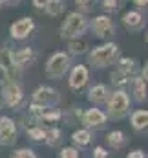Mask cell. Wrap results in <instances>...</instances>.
<instances>
[{
	"label": "cell",
	"instance_id": "1",
	"mask_svg": "<svg viewBox=\"0 0 148 158\" xmlns=\"http://www.w3.org/2000/svg\"><path fill=\"white\" fill-rule=\"evenodd\" d=\"M117 53H119L117 44L106 42V44L97 46L95 50H92V53H90V63H92L93 66H97V68H104V66L111 64V63L117 59Z\"/></svg>",
	"mask_w": 148,
	"mask_h": 158
},
{
	"label": "cell",
	"instance_id": "2",
	"mask_svg": "<svg viewBox=\"0 0 148 158\" xmlns=\"http://www.w3.org/2000/svg\"><path fill=\"white\" fill-rule=\"evenodd\" d=\"M86 31V19L80 15V13H70L66 17V20L62 22V28H60V35L62 39H77L80 37L82 33Z\"/></svg>",
	"mask_w": 148,
	"mask_h": 158
},
{
	"label": "cell",
	"instance_id": "3",
	"mask_svg": "<svg viewBox=\"0 0 148 158\" xmlns=\"http://www.w3.org/2000/svg\"><path fill=\"white\" fill-rule=\"evenodd\" d=\"M68 68H70V57L62 52H57L49 57V61L46 64V74L51 79H59L68 72Z\"/></svg>",
	"mask_w": 148,
	"mask_h": 158
},
{
	"label": "cell",
	"instance_id": "4",
	"mask_svg": "<svg viewBox=\"0 0 148 158\" xmlns=\"http://www.w3.org/2000/svg\"><path fill=\"white\" fill-rule=\"evenodd\" d=\"M128 109H130V99H128L126 92H123V90L113 92L110 101H108V110H110L111 118H124Z\"/></svg>",
	"mask_w": 148,
	"mask_h": 158
},
{
	"label": "cell",
	"instance_id": "5",
	"mask_svg": "<svg viewBox=\"0 0 148 158\" xmlns=\"http://www.w3.org/2000/svg\"><path fill=\"white\" fill-rule=\"evenodd\" d=\"M0 70L6 74V77L11 79V81H15L18 77V74H20V68L15 64L13 55H11V52L7 48H0Z\"/></svg>",
	"mask_w": 148,
	"mask_h": 158
},
{
	"label": "cell",
	"instance_id": "6",
	"mask_svg": "<svg viewBox=\"0 0 148 158\" xmlns=\"http://www.w3.org/2000/svg\"><path fill=\"white\" fill-rule=\"evenodd\" d=\"M92 30L95 33V37H101V39H110L113 35V20L106 15H99L93 19L92 22Z\"/></svg>",
	"mask_w": 148,
	"mask_h": 158
},
{
	"label": "cell",
	"instance_id": "7",
	"mask_svg": "<svg viewBox=\"0 0 148 158\" xmlns=\"http://www.w3.org/2000/svg\"><path fill=\"white\" fill-rule=\"evenodd\" d=\"M33 101L42 107H51L59 101V92L53 90L51 86H38L33 92Z\"/></svg>",
	"mask_w": 148,
	"mask_h": 158
},
{
	"label": "cell",
	"instance_id": "8",
	"mask_svg": "<svg viewBox=\"0 0 148 158\" xmlns=\"http://www.w3.org/2000/svg\"><path fill=\"white\" fill-rule=\"evenodd\" d=\"M17 142V127L15 121L9 118H0V143L13 145Z\"/></svg>",
	"mask_w": 148,
	"mask_h": 158
},
{
	"label": "cell",
	"instance_id": "9",
	"mask_svg": "<svg viewBox=\"0 0 148 158\" xmlns=\"http://www.w3.org/2000/svg\"><path fill=\"white\" fill-rule=\"evenodd\" d=\"M33 28H35L33 20H31L29 17H24V19L17 20L15 24H11L9 33H11V37H13V39H26V37L33 31Z\"/></svg>",
	"mask_w": 148,
	"mask_h": 158
},
{
	"label": "cell",
	"instance_id": "10",
	"mask_svg": "<svg viewBox=\"0 0 148 158\" xmlns=\"http://www.w3.org/2000/svg\"><path fill=\"white\" fill-rule=\"evenodd\" d=\"M2 96H4V101L9 105V107H17L20 101H22V88L15 83V81H9L4 90H2Z\"/></svg>",
	"mask_w": 148,
	"mask_h": 158
},
{
	"label": "cell",
	"instance_id": "11",
	"mask_svg": "<svg viewBox=\"0 0 148 158\" xmlns=\"http://www.w3.org/2000/svg\"><path fill=\"white\" fill-rule=\"evenodd\" d=\"M86 83H88V68L84 64H77L70 76V86L75 90H80Z\"/></svg>",
	"mask_w": 148,
	"mask_h": 158
},
{
	"label": "cell",
	"instance_id": "12",
	"mask_svg": "<svg viewBox=\"0 0 148 158\" xmlns=\"http://www.w3.org/2000/svg\"><path fill=\"white\" fill-rule=\"evenodd\" d=\"M82 121L88 125V127H103L106 123V114L99 109H90L84 112L82 116Z\"/></svg>",
	"mask_w": 148,
	"mask_h": 158
},
{
	"label": "cell",
	"instance_id": "13",
	"mask_svg": "<svg viewBox=\"0 0 148 158\" xmlns=\"http://www.w3.org/2000/svg\"><path fill=\"white\" fill-rule=\"evenodd\" d=\"M11 55H13V61H15V64L18 68L20 66H26V64H31L35 61V52L31 48H20V50H17Z\"/></svg>",
	"mask_w": 148,
	"mask_h": 158
},
{
	"label": "cell",
	"instance_id": "14",
	"mask_svg": "<svg viewBox=\"0 0 148 158\" xmlns=\"http://www.w3.org/2000/svg\"><path fill=\"white\" fill-rule=\"evenodd\" d=\"M123 20H124V26L130 28V30H139V28H143V24H145V19H143L141 13H137V11H128Z\"/></svg>",
	"mask_w": 148,
	"mask_h": 158
},
{
	"label": "cell",
	"instance_id": "15",
	"mask_svg": "<svg viewBox=\"0 0 148 158\" xmlns=\"http://www.w3.org/2000/svg\"><path fill=\"white\" fill-rule=\"evenodd\" d=\"M106 96H108V88L104 86V85H95L92 90H90V101L92 103H103L104 99H106Z\"/></svg>",
	"mask_w": 148,
	"mask_h": 158
},
{
	"label": "cell",
	"instance_id": "16",
	"mask_svg": "<svg viewBox=\"0 0 148 158\" xmlns=\"http://www.w3.org/2000/svg\"><path fill=\"white\" fill-rule=\"evenodd\" d=\"M132 125L137 131H143L148 127V110H137L132 114Z\"/></svg>",
	"mask_w": 148,
	"mask_h": 158
},
{
	"label": "cell",
	"instance_id": "17",
	"mask_svg": "<svg viewBox=\"0 0 148 158\" xmlns=\"http://www.w3.org/2000/svg\"><path fill=\"white\" fill-rule=\"evenodd\" d=\"M132 86H134L135 99H137V101H145V99H146V81L143 77H135L134 83H132Z\"/></svg>",
	"mask_w": 148,
	"mask_h": 158
},
{
	"label": "cell",
	"instance_id": "18",
	"mask_svg": "<svg viewBox=\"0 0 148 158\" xmlns=\"http://www.w3.org/2000/svg\"><path fill=\"white\" fill-rule=\"evenodd\" d=\"M64 7H66V2H64V0H49L44 9H46L48 15L57 17V15H60V13L64 11Z\"/></svg>",
	"mask_w": 148,
	"mask_h": 158
},
{
	"label": "cell",
	"instance_id": "19",
	"mask_svg": "<svg viewBox=\"0 0 148 158\" xmlns=\"http://www.w3.org/2000/svg\"><path fill=\"white\" fill-rule=\"evenodd\" d=\"M68 50H70L73 55H82V53H86V50H88V44H86L84 40L72 39L70 42H68Z\"/></svg>",
	"mask_w": 148,
	"mask_h": 158
},
{
	"label": "cell",
	"instance_id": "20",
	"mask_svg": "<svg viewBox=\"0 0 148 158\" xmlns=\"http://www.w3.org/2000/svg\"><path fill=\"white\" fill-rule=\"evenodd\" d=\"M135 70H137V66H135V61H134V59H121V61H119V72L126 74L128 77H130V74H134Z\"/></svg>",
	"mask_w": 148,
	"mask_h": 158
},
{
	"label": "cell",
	"instance_id": "21",
	"mask_svg": "<svg viewBox=\"0 0 148 158\" xmlns=\"http://www.w3.org/2000/svg\"><path fill=\"white\" fill-rule=\"evenodd\" d=\"M108 143H110L111 147H115V149H119V147H123V143H124V134L121 132V131H113L108 134Z\"/></svg>",
	"mask_w": 148,
	"mask_h": 158
},
{
	"label": "cell",
	"instance_id": "22",
	"mask_svg": "<svg viewBox=\"0 0 148 158\" xmlns=\"http://www.w3.org/2000/svg\"><path fill=\"white\" fill-rule=\"evenodd\" d=\"M73 142L77 145H88V143L92 142V134H90L86 129L77 131V132H73Z\"/></svg>",
	"mask_w": 148,
	"mask_h": 158
},
{
	"label": "cell",
	"instance_id": "23",
	"mask_svg": "<svg viewBox=\"0 0 148 158\" xmlns=\"http://www.w3.org/2000/svg\"><path fill=\"white\" fill-rule=\"evenodd\" d=\"M44 142H46L48 145H57V143L60 142V131L55 129V127L48 129V131H46V138H44Z\"/></svg>",
	"mask_w": 148,
	"mask_h": 158
},
{
	"label": "cell",
	"instance_id": "24",
	"mask_svg": "<svg viewBox=\"0 0 148 158\" xmlns=\"http://www.w3.org/2000/svg\"><path fill=\"white\" fill-rule=\"evenodd\" d=\"M28 134H29V138L35 140V142H44V138H46V131H42L40 127H31V129H28Z\"/></svg>",
	"mask_w": 148,
	"mask_h": 158
},
{
	"label": "cell",
	"instance_id": "25",
	"mask_svg": "<svg viewBox=\"0 0 148 158\" xmlns=\"http://www.w3.org/2000/svg\"><path fill=\"white\" fill-rule=\"evenodd\" d=\"M59 118H60L59 110H48V109H44L42 114H40V119H44V121H55V119H59Z\"/></svg>",
	"mask_w": 148,
	"mask_h": 158
},
{
	"label": "cell",
	"instance_id": "26",
	"mask_svg": "<svg viewBox=\"0 0 148 158\" xmlns=\"http://www.w3.org/2000/svg\"><path fill=\"white\" fill-rule=\"evenodd\" d=\"M126 79H128V76H126V74H123V72H119V70L111 74V83H113V85H117V86L126 85Z\"/></svg>",
	"mask_w": 148,
	"mask_h": 158
},
{
	"label": "cell",
	"instance_id": "27",
	"mask_svg": "<svg viewBox=\"0 0 148 158\" xmlns=\"http://www.w3.org/2000/svg\"><path fill=\"white\" fill-rule=\"evenodd\" d=\"M60 158H80V155L75 147H64L60 151Z\"/></svg>",
	"mask_w": 148,
	"mask_h": 158
},
{
	"label": "cell",
	"instance_id": "28",
	"mask_svg": "<svg viewBox=\"0 0 148 158\" xmlns=\"http://www.w3.org/2000/svg\"><path fill=\"white\" fill-rule=\"evenodd\" d=\"M15 158H37V156L31 149H20V151H17Z\"/></svg>",
	"mask_w": 148,
	"mask_h": 158
},
{
	"label": "cell",
	"instance_id": "29",
	"mask_svg": "<svg viewBox=\"0 0 148 158\" xmlns=\"http://www.w3.org/2000/svg\"><path fill=\"white\" fill-rule=\"evenodd\" d=\"M93 158H108L106 149H103V147H95V151H93Z\"/></svg>",
	"mask_w": 148,
	"mask_h": 158
},
{
	"label": "cell",
	"instance_id": "30",
	"mask_svg": "<svg viewBox=\"0 0 148 158\" xmlns=\"http://www.w3.org/2000/svg\"><path fill=\"white\" fill-rule=\"evenodd\" d=\"M117 4H119V0H103V7H106V9H115Z\"/></svg>",
	"mask_w": 148,
	"mask_h": 158
},
{
	"label": "cell",
	"instance_id": "31",
	"mask_svg": "<svg viewBox=\"0 0 148 158\" xmlns=\"http://www.w3.org/2000/svg\"><path fill=\"white\" fill-rule=\"evenodd\" d=\"M126 158H145V153L143 151H132Z\"/></svg>",
	"mask_w": 148,
	"mask_h": 158
},
{
	"label": "cell",
	"instance_id": "32",
	"mask_svg": "<svg viewBox=\"0 0 148 158\" xmlns=\"http://www.w3.org/2000/svg\"><path fill=\"white\" fill-rule=\"evenodd\" d=\"M49 0H33V4H35V7H46V4H48Z\"/></svg>",
	"mask_w": 148,
	"mask_h": 158
},
{
	"label": "cell",
	"instance_id": "33",
	"mask_svg": "<svg viewBox=\"0 0 148 158\" xmlns=\"http://www.w3.org/2000/svg\"><path fill=\"white\" fill-rule=\"evenodd\" d=\"M143 79H145V81H148V63L145 64V68H143Z\"/></svg>",
	"mask_w": 148,
	"mask_h": 158
},
{
	"label": "cell",
	"instance_id": "34",
	"mask_svg": "<svg viewBox=\"0 0 148 158\" xmlns=\"http://www.w3.org/2000/svg\"><path fill=\"white\" fill-rule=\"evenodd\" d=\"M137 6H141V7H145V6H148V0H134Z\"/></svg>",
	"mask_w": 148,
	"mask_h": 158
},
{
	"label": "cell",
	"instance_id": "35",
	"mask_svg": "<svg viewBox=\"0 0 148 158\" xmlns=\"http://www.w3.org/2000/svg\"><path fill=\"white\" fill-rule=\"evenodd\" d=\"M90 0H77V4L80 6V7H86V4H88Z\"/></svg>",
	"mask_w": 148,
	"mask_h": 158
},
{
	"label": "cell",
	"instance_id": "36",
	"mask_svg": "<svg viewBox=\"0 0 148 158\" xmlns=\"http://www.w3.org/2000/svg\"><path fill=\"white\" fill-rule=\"evenodd\" d=\"M2 2H18V0H2Z\"/></svg>",
	"mask_w": 148,
	"mask_h": 158
},
{
	"label": "cell",
	"instance_id": "37",
	"mask_svg": "<svg viewBox=\"0 0 148 158\" xmlns=\"http://www.w3.org/2000/svg\"><path fill=\"white\" fill-rule=\"evenodd\" d=\"M146 42H148V35H146Z\"/></svg>",
	"mask_w": 148,
	"mask_h": 158
}]
</instances>
